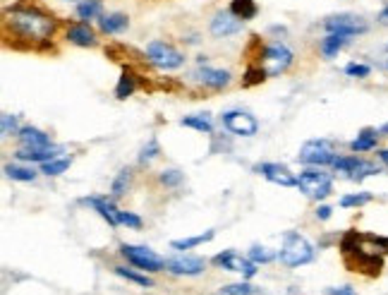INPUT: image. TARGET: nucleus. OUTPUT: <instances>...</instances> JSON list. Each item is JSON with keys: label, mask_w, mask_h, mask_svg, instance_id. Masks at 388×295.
<instances>
[{"label": "nucleus", "mask_w": 388, "mask_h": 295, "mask_svg": "<svg viewBox=\"0 0 388 295\" xmlns=\"http://www.w3.org/2000/svg\"><path fill=\"white\" fill-rule=\"evenodd\" d=\"M5 173H8V178L17 180V183H32L34 178H37V171L29 166H17V163H8L5 166Z\"/></svg>", "instance_id": "nucleus-27"}, {"label": "nucleus", "mask_w": 388, "mask_h": 295, "mask_svg": "<svg viewBox=\"0 0 388 295\" xmlns=\"http://www.w3.org/2000/svg\"><path fill=\"white\" fill-rule=\"evenodd\" d=\"M101 12H103V3L101 0H82L77 5V17L89 22V19H99Z\"/></svg>", "instance_id": "nucleus-25"}, {"label": "nucleus", "mask_w": 388, "mask_h": 295, "mask_svg": "<svg viewBox=\"0 0 388 295\" xmlns=\"http://www.w3.org/2000/svg\"><path fill=\"white\" fill-rule=\"evenodd\" d=\"M19 125H17V116H12V113H3L0 116V132H3V137H12V134H19Z\"/></svg>", "instance_id": "nucleus-32"}, {"label": "nucleus", "mask_w": 388, "mask_h": 295, "mask_svg": "<svg viewBox=\"0 0 388 295\" xmlns=\"http://www.w3.org/2000/svg\"><path fill=\"white\" fill-rule=\"evenodd\" d=\"M216 233L214 231H206V233H201V236H192V238H185V240H173L170 243V247L173 250H192L196 247V245H204V243H209V240H214Z\"/></svg>", "instance_id": "nucleus-28"}, {"label": "nucleus", "mask_w": 388, "mask_h": 295, "mask_svg": "<svg viewBox=\"0 0 388 295\" xmlns=\"http://www.w3.org/2000/svg\"><path fill=\"white\" fill-rule=\"evenodd\" d=\"M278 257L285 267H302V264H309L314 259V247L297 231H288L283 238V245H280Z\"/></svg>", "instance_id": "nucleus-2"}, {"label": "nucleus", "mask_w": 388, "mask_h": 295, "mask_svg": "<svg viewBox=\"0 0 388 295\" xmlns=\"http://www.w3.org/2000/svg\"><path fill=\"white\" fill-rule=\"evenodd\" d=\"M386 51H388V43H386Z\"/></svg>", "instance_id": "nucleus-46"}, {"label": "nucleus", "mask_w": 388, "mask_h": 295, "mask_svg": "<svg viewBox=\"0 0 388 295\" xmlns=\"http://www.w3.org/2000/svg\"><path fill=\"white\" fill-rule=\"evenodd\" d=\"M379 132H381V137H388V123H386V125H381Z\"/></svg>", "instance_id": "nucleus-45"}, {"label": "nucleus", "mask_w": 388, "mask_h": 295, "mask_svg": "<svg viewBox=\"0 0 388 295\" xmlns=\"http://www.w3.org/2000/svg\"><path fill=\"white\" fill-rule=\"evenodd\" d=\"M115 274H118V276H123V278H127V281L137 283V286H142V288L154 286V281H151L146 274H137V272H132V269H127V267H115Z\"/></svg>", "instance_id": "nucleus-29"}, {"label": "nucleus", "mask_w": 388, "mask_h": 295, "mask_svg": "<svg viewBox=\"0 0 388 295\" xmlns=\"http://www.w3.org/2000/svg\"><path fill=\"white\" fill-rule=\"evenodd\" d=\"M130 180H132V171H130V168H123V171L118 173V178L113 180L110 194H113V197H123V194L127 192V187H130Z\"/></svg>", "instance_id": "nucleus-31"}, {"label": "nucleus", "mask_w": 388, "mask_h": 295, "mask_svg": "<svg viewBox=\"0 0 388 295\" xmlns=\"http://www.w3.org/2000/svg\"><path fill=\"white\" fill-rule=\"evenodd\" d=\"M161 185H165V187H178L180 183H183V173L180 171H163L159 176Z\"/></svg>", "instance_id": "nucleus-39"}, {"label": "nucleus", "mask_w": 388, "mask_h": 295, "mask_svg": "<svg viewBox=\"0 0 388 295\" xmlns=\"http://www.w3.org/2000/svg\"><path fill=\"white\" fill-rule=\"evenodd\" d=\"M99 27L103 34H123L130 27V17L123 12H108L99 17Z\"/></svg>", "instance_id": "nucleus-17"}, {"label": "nucleus", "mask_w": 388, "mask_h": 295, "mask_svg": "<svg viewBox=\"0 0 388 295\" xmlns=\"http://www.w3.org/2000/svg\"><path fill=\"white\" fill-rule=\"evenodd\" d=\"M120 252H123V257L127 259L132 267L142 269V272H163L165 269V259L159 257L154 250L142 247V245H127L125 243L123 247H120Z\"/></svg>", "instance_id": "nucleus-5"}, {"label": "nucleus", "mask_w": 388, "mask_h": 295, "mask_svg": "<svg viewBox=\"0 0 388 295\" xmlns=\"http://www.w3.org/2000/svg\"><path fill=\"white\" fill-rule=\"evenodd\" d=\"M68 41L74 43V46L89 48V46H96V34L89 29V24H74L68 32Z\"/></svg>", "instance_id": "nucleus-21"}, {"label": "nucleus", "mask_w": 388, "mask_h": 295, "mask_svg": "<svg viewBox=\"0 0 388 295\" xmlns=\"http://www.w3.org/2000/svg\"><path fill=\"white\" fill-rule=\"evenodd\" d=\"M214 264H216V267H223L225 272L243 274L245 278H252L256 274V264L252 262L249 257H243V254H238L235 250H225V252L216 254Z\"/></svg>", "instance_id": "nucleus-10"}, {"label": "nucleus", "mask_w": 388, "mask_h": 295, "mask_svg": "<svg viewBox=\"0 0 388 295\" xmlns=\"http://www.w3.org/2000/svg\"><path fill=\"white\" fill-rule=\"evenodd\" d=\"M345 74L347 77H357V79H365L371 74V68L365 63H347L345 65Z\"/></svg>", "instance_id": "nucleus-35"}, {"label": "nucleus", "mask_w": 388, "mask_h": 295, "mask_svg": "<svg viewBox=\"0 0 388 295\" xmlns=\"http://www.w3.org/2000/svg\"><path fill=\"white\" fill-rule=\"evenodd\" d=\"M19 144L24 149H46L50 147V137L39 128H22L19 130Z\"/></svg>", "instance_id": "nucleus-16"}, {"label": "nucleus", "mask_w": 388, "mask_h": 295, "mask_svg": "<svg viewBox=\"0 0 388 295\" xmlns=\"http://www.w3.org/2000/svg\"><path fill=\"white\" fill-rule=\"evenodd\" d=\"M292 65V51L285 48L283 43H271L261 53V68L269 77H278Z\"/></svg>", "instance_id": "nucleus-7"}, {"label": "nucleus", "mask_w": 388, "mask_h": 295, "mask_svg": "<svg viewBox=\"0 0 388 295\" xmlns=\"http://www.w3.org/2000/svg\"><path fill=\"white\" fill-rule=\"evenodd\" d=\"M254 293H256V288L252 286V283H245V281L228 283V286L221 288V295H254Z\"/></svg>", "instance_id": "nucleus-34"}, {"label": "nucleus", "mask_w": 388, "mask_h": 295, "mask_svg": "<svg viewBox=\"0 0 388 295\" xmlns=\"http://www.w3.org/2000/svg\"><path fill=\"white\" fill-rule=\"evenodd\" d=\"M331 212H334V209L326 207V204H321V207L316 209V218H321V221H329V218H331Z\"/></svg>", "instance_id": "nucleus-42"}, {"label": "nucleus", "mask_w": 388, "mask_h": 295, "mask_svg": "<svg viewBox=\"0 0 388 295\" xmlns=\"http://www.w3.org/2000/svg\"><path fill=\"white\" fill-rule=\"evenodd\" d=\"M329 295H357L352 286H340V288H329Z\"/></svg>", "instance_id": "nucleus-41"}, {"label": "nucleus", "mask_w": 388, "mask_h": 295, "mask_svg": "<svg viewBox=\"0 0 388 295\" xmlns=\"http://www.w3.org/2000/svg\"><path fill=\"white\" fill-rule=\"evenodd\" d=\"M376 154H379V161L388 168V149H379V152H376Z\"/></svg>", "instance_id": "nucleus-44"}, {"label": "nucleus", "mask_w": 388, "mask_h": 295, "mask_svg": "<svg viewBox=\"0 0 388 295\" xmlns=\"http://www.w3.org/2000/svg\"><path fill=\"white\" fill-rule=\"evenodd\" d=\"M324 29L329 34H345V37H360V34H365L367 29V22L362 17H357V14H350V12H343V14H334V17H329L324 22Z\"/></svg>", "instance_id": "nucleus-9"}, {"label": "nucleus", "mask_w": 388, "mask_h": 295, "mask_svg": "<svg viewBox=\"0 0 388 295\" xmlns=\"http://www.w3.org/2000/svg\"><path fill=\"white\" fill-rule=\"evenodd\" d=\"M254 171L261 173V176L269 180V183L283 185V187H295V185H297V178L292 176L285 166H280V163H259Z\"/></svg>", "instance_id": "nucleus-14"}, {"label": "nucleus", "mask_w": 388, "mask_h": 295, "mask_svg": "<svg viewBox=\"0 0 388 295\" xmlns=\"http://www.w3.org/2000/svg\"><path fill=\"white\" fill-rule=\"evenodd\" d=\"M134 89H137V82H134V74L130 72V70H123V74H120L118 87H115V96H118L120 101H125V99H127V96H132Z\"/></svg>", "instance_id": "nucleus-26"}, {"label": "nucleus", "mask_w": 388, "mask_h": 295, "mask_svg": "<svg viewBox=\"0 0 388 295\" xmlns=\"http://www.w3.org/2000/svg\"><path fill=\"white\" fill-rule=\"evenodd\" d=\"M68 3H72V0H68Z\"/></svg>", "instance_id": "nucleus-47"}, {"label": "nucleus", "mask_w": 388, "mask_h": 295, "mask_svg": "<svg viewBox=\"0 0 388 295\" xmlns=\"http://www.w3.org/2000/svg\"><path fill=\"white\" fill-rule=\"evenodd\" d=\"M165 269H168L170 274H175V276H199V274H204L206 262L201 257H190V254H185V257L165 259Z\"/></svg>", "instance_id": "nucleus-12"}, {"label": "nucleus", "mask_w": 388, "mask_h": 295, "mask_svg": "<svg viewBox=\"0 0 388 295\" xmlns=\"http://www.w3.org/2000/svg\"><path fill=\"white\" fill-rule=\"evenodd\" d=\"M120 223L127 228H134V231H139L142 228V218L137 216V214H130V212H120Z\"/></svg>", "instance_id": "nucleus-40"}, {"label": "nucleus", "mask_w": 388, "mask_h": 295, "mask_svg": "<svg viewBox=\"0 0 388 295\" xmlns=\"http://www.w3.org/2000/svg\"><path fill=\"white\" fill-rule=\"evenodd\" d=\"M297 159H300V163H305V166L324 168V166H334L338 154H336V149H334V142H329V139H312V142H307L305 147L300 149Z\"/></svg>", "instance_id": "nucleus-4"}, {"label": "nucleus", "mask_w": 388, "mask_h": 295, "mask_svg": "<svg viewBox=\"0 0 388 295\" xmlns=\"http://www.w3.org/2000/svg\"><path fill=\"white\" fill-rule=\"evenodd\" d=\"M238 32H243V19L235 17L230 10L218 12L214 19H211V34H214L216 39H228Z\"/></svg>", "instance_id": "nucleus-13"}, {"label": "nucleus", "mask_w": 388, "mask_h": 295, "mask_svg": "<svg viewBox=\"0 0 388 295\" xmlns=\"http://www.w3.org/2000/svg\"><path fill=\"white\" fill-rule=\"evenodd\" d=\"M58 154H60V147H53V144H50V147H46V149H24V147H19L14 156H17L19 161L46 163V161H50V159H58Z\"/></svg>", "instance_id": "nucleus-18"}, {"label": "nucleus", "mask_w": 388, "mask_h": 295, "mask_svg": "<svg viewBox=\"0 0 388 295\" xmlns=\"http://www.w3.org/2000/svg\"><path fill=\"white\" fill-rule=\"evenodd\" d=\"M194 77H196V82H201L204 87H211V89H223L230 84V72L216 70V68H204V65L196 70Z\"/></svg>", "instance_id": "nucleus-15"}, {"label": "nucleus", "mask_w": 388, "mask_h": 295, "mask_svg": "<svg viewBox=\"0 0 388 295\" xmlns=\"http://www.w3.org/2000/svg\"><path fill=\"white\" fill-rule=\"evenodd\" d=\"M146 58H149L151 63L161 70H175L185 63L183 53H180L175 46H170V43H165V41H151L149 46H146Z\"/></svg>", "instance_id": "nucleus-8"}, {"label": "nucleus", "mask_w": 388, "mask_h": 295, "mask_svg": "<svg viewBox=\"0 0 388 295\" xmlns=\"http://www.w3.org/2000/svg\"><path fill=\"white\" fill-rule=\"evenodd\" d=\"M180 125H183V128H192V130H196V132H206V134L214 132V123H211V118L206 116V113H196V116L183 118L180 120Z\"/></svg>", "instance_id": "nucleus-24"}, {"label": "nucleus", "mask_w": 388, "mask_h": 295, "mask_svg": "<svg viewBox=\"0 0 388 295\" xmlns=\"http://www.w3.org/2000/svg\"><path fill=\"white\" fill-rule=\"evenodd\" d=\"M70 163H72V159H68V156H63V159H50V161L41 163V173H46V176H60V173L68 171Z\"/></svg>", "instance_id": "nucleus-30"}, {"label": "nucleus", "mask_w": 388, "mask_h": 295, "mask_svg": "<svg viewBox=\"0 0 388 295\" xmlns=\"http://www.w3.org/2000/svg\"><path fill=\"white\" fill-rule=\"evenodd\" d=\"M266 77H269V74L264 72V68H261V65H259V68H249V70H247V72H245L243 84H245V87H252V84L264 82Z\"/></svg>", "instance_id": "nucleus-36"}, {"label": "nucleus", "mask_w": 388, "mask_h": 295, "mask_svg": "<svg viewBox=\"0 0 388 295\" xmlns=\"http://www.w3.org/2000/svg\"><path fill=\"white\" fill-rule=\"evenodd\" d=\"M379 24H384V27H388V5L384 10L379 12Z\"/></svg>", "instance_id": "nucleus-43"}, {"label": "nucleus", "mask_w": 388, "mask_h": 295, "mask_svg": "<svg viewBox=\"0 0 388 295\" xmlns=\"http://www.w3.org/2000/svg\"><path fill=\"white\" fill-rule=\"evenodd\" d=\"M350 39L352 37H345V34H326V39L321 41V56L326 60H334L350 43Z\"/></svg>", "instance_id": "nucleus-20"}, {"label": "nucleus", "mask_w": 388, "mask_h": 295, "mask_svg": "<svg viewBox=\"0 0 388 295\" xmlns=\"http://www.w3.org/2000/svg\"><path fill=\"white\" fill-rule=\"evenodd\" d=\"M379 137H381L379 130L367 128V130H362V132L357 134L355 139H352V142H350V149H352L355 154L371 152V149H376V142H379Z\"/></svg>", "instance_id": "nucleus-19"}, {"label": "nucleus", "mask_w": 388, "mask_h": 295, "mask_svg": "<svg viewBox=\"0 0 388 295\" xmlns=\"http://www.w3.org/2000/svg\"><path fill=\"white\" fill-rule=\"evenodd\" d=\"M334 168H336V173H343V176L347 180H352V183H362L365 178L381 173V168L376 166V163L367 161V159H360V156H338L334 161Z\"/></svg>", "instance_id": "nucleus-6"}, {"label": "nucleus", "mask_w": 388, "mask_h": 295, "mask_svg": "<svg viewBox=\"0 0 388 295\" xmlns=\"http://www.w3.org/2000/svg\"><path fill=\"white\" fill-rule=\"evenodd\" d=\"M5 24H8L14 34L27 39V41H46L50 34L55 32L53 17L39 12V10H29V8L8 10V14H5Z\"/></svg>", "instance_id": "nucleus-1"}, {"label": "nucleus", "mask_w": 388, "mask_h": 295, "mask_svg": "<svg viewBox=\"0 0 388 295\" xmlns=\"http://www.w3.org/2000/svg\"><path fill=\"white\" fill-rule=\"evenodd\" d=\"M249 259L254 264H266L274 259V252H269L266 247H259V245H254V247L249 250Z\"/></svg>", "instance_id": "nucleus-37"}, {"label": "nucleus", "mask_w": 388, "mask_h": 295, "mask_svg": "<svg viewBox=\"0 0 388 295\" xmlns=\"http://www.w3.org/2000/svg\"><path fill=\"white\" fill-rule=\"evenodd\" d=\"M230 12L238 19H243V22H249V19L256 17L259 8H256L254 0H233V3H230Z\"/></svg>", "instance_id": "nucleus-23"}, {"label": "nucleus", "mask_w": 388, "mask_h": 295, "mask_svg": "<svg viewBox=\"0 0 388 295\" xmlns=\"http://www.w3.org/2000/svg\"><path fill=\"white\" fill-rule=\"evenodd\" d=\"M89 204H92L94 209H96V212L101 214V216L105 218V221H108V226L110 228H115V226H120V209H115L113 204L108 202V199H101V197H89L87 199Z\"/></svg>", "instance_id": "nucleus-22"}, {"label": "nucleus", "mask_w": 388, "mask_h": 295, "mask_svg": "<svg viewBox=\"0 0 388 295\" xmlns=\"http://www.w3.org/2000/svg\"><path fill=\"white\" fill-rule=\"evenodd\" d=\"M371 202V194L369 192H357V194H345L340 199V207L343 209H350V207H365V204Z\"/></svg>", "instance_id": "nucleus-33"}, {"label": "nucleus", "mask_w": 388, "mask_h": 295, "mask_svg": "<svg viewBox=\"0 0 388 295\" xmlns=\"http://www.w3.org/2000/svg\"><path fill=\"white\" fill-rule=\"evenodd\" d=\"M159 142L156 139H149V144L142 149V154H139V163H149V161H154L156 156H159Z\"/></svg>", "instance_id": "nucleus-38"}, {"label": "nucleus", "mask_w": 388, "mask_h": 295, "mask_svg": "<svg viewBox=\"0 0 388 295\" xmlns=\"http://www.w3.org/2000/svg\"><path fill=\"white\" fill-rule=\"evenodd\" d=\"M297 187L312 199H326L331 192H334V178L331 173H326L324 168H305L297 178Z\"/></svg>", "instance_id": "nucleus-3"}, {"label": "nucleus", "mask_w": 388, "mask_h": 295, "mask_svg": "<svg viewBox=\"0 0 388 295\" xmlns=\"http://www.w3.org/2000/svg\"><path fill=\"white\" fill-rule=\"evenodd\" d=\"M223 125L230 130L233 134H240V137H252L259 130V123H256L254 116L245 111H228L223 113Z\"/></svg>", "instance_id": "nucleus-11"}]
</instances>
